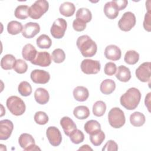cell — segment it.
I'll return each mask as SVG.
<instances>
[{"label": "cell", "instance_id": "cell-1", "mask_svg": "<svg viewBox=\"0 0 151 151\" xmlns=\"http://www.w3.org/2000/svg\"><path fill=\"white\" fill-rule=\"evenodd\" d=\"M141 93L139 90L135 87L129 88L120 99L121 105L129 110L135 109L140 103Z\"/></svg>", "mask_w": 151, "mask_h": 151}, {"label": "cell", "instance_id": "cell-2", "mask_svg": "<svg viewBox=\"0 0 151 151\" xmlns=\"http://www.w3.org/2000/svg\"><path fill=\"white\" fill-rule=\"evenodd\" d=\"M76 44L82 55L84 57H93L97 52L96 43L87 35L79 37L77 40Z\"/></svg>", "mask_w": 151, "mask_h": 151}, {"label": "cell", "instance_id": "cell-3", "mask_svg": "<svg viewBox=\"0 0 151 151\" xmlns=\"http://www.w3.org/2000/svg\"><path fill=\"white\" fill-rule=\"evenodd\" d=\"M6 107L9 111L15 116L22 115L26 110L24 101L18 96H12L8 97L6 102Z\"/></svg>", "mask_w": 151, "mask_h": 151}, {"label": "cell", "instance_id": "cell-4", "mask_svg": "<svg viewBox=\"0 0 151 151\" xmlns=\"http://www.w3.org/2000/svg\"><path fill=\"white\" fill-rule=\"evenodd\" d=\"M108 120L110 125L113 128L122 127L126 122L124 112L119 107L111 109L108 113Z\"/></svg>", "mask_w": 151, "mask_h": 151}, {"label": "cell", "instance_id": "cell-5", "mask_svg": "<svg viewBox=\"0 0 151 151\" xmlns=\"http://www.w3.org/2000/svg\"><path fill=\"white\" fill-rule=\"evenodd\" d=\"M49 8L48 2L45 0L36 1L29 9V17L32 19H38L40 18Z\"/></svg>", "mask_w": 151, "mask_h": 151}, {"label": "cell", "instance_id": "cell-6", "mask_svg": "<svg viewBox=\"0 0 151 151\" xmlns=\"http://www.w3.org/2000/svg\"><path fill=\"white\" fill-rule=\"evenodd\" d=\"M136 19L132 12H124L118 22V27L120 30L125 32L130 31L135 25Z\"/></svg>", "mask_w": 151, "mask_h": 151}, {"label": "cell", "instance_id": "cell-7", "mask_svg": "<svg viewBox=\"0 0 151 151\" xmlns=\"http://www.w3.org/2000/svg\"><path fill=\"white\" fill-rule=\"evenodd\" d=\"M67 27V21L62 18H58L54 21L51 27V34L54 38L60 39L64 37Z\"/></svg>", "mask_w": 151, "mask_h": 151}, {"label": "cell", "instance_id": "cell-8", "mask_svg": "<svg viewBox=\"0 0 151 151\" xmlns=\"http://www.w3.org/2000/svg\"><path fill=\"white\" fill-rule=\"evenodd\" d=\"M81 70L86 74H97L101 68V64L99 61L91 59H84L81 63Z\"/></svg>", "mask_w": 151, "mask_h": 151}, {"label": "cell", "instance_id": "cell-9", "mask_svg": "<svg viewBox=\"0 0 151 151\" xmlns=\"http://www.w3.org/2000/svg\"><path fill=\"white\" fill-rule=\"evenodd\" d=\"M19 146L25 151L41 150L40 148L35 145V140L32 136L28 133L21 134L18 139Z\"/></svg>", "mask_w": 151, "mask_h": 151}, {"label": "cell", "instance_id": "cell-10", "mask_svg": "<svg viewBox=\"0 0 151 151\" xmlns=\"http://www.w3.org/2000/svg\"><path fill=\"white\" fill-rule=\"evenodd\" d=\"M150 62H145L140 64L136 70L135 74L139 80L143 83H146L150 80Z\"/></svg>", "mask_w": 151, "mask_h": 151}, {"label": "cell", "instance_id": "cell-11", "mask_svg": "<svg viewBox=\"0 0 151 151\" xmlns=\"http://www.w3.org/2000/svg\"><path fill=\"white\" fill-rule=\"evenodd\" d=\"M46 135L50 143L52 146H58L61 144L62 135L60 130L56 127H48L46 131Z\"/></svg>", "mask_w": 151, "mask_h": 151}, {"label": "cell", "instance_id": "cell-12", "mask_svg": "<svg viewBox=\"0 0 151 151\" xmlns=\"http://www.w3.org/2000/svg\"><path fill=\"white\" fill-rule=\"evenodd\" d=\"M31 80L36 84H44L50 79V75L48 71L43 70L36 69L31 71L30 74Z\"/></svg>", "mask_w": 151, "mask_h": 151}, {"label": "cell", "instance_id": "cell-13", "mask_svg": "<svg viewBox=\"0 0 151 151\" xmlns=\"http://www.w3.org/2000/svg\"><path fill=\"white\" fill-rule=\"evenodd\" d=\"M14 129L13 123L8 120L4 119L0 121V140H7L11 136Z\"/></svg>", "mask_w": 151, "mask_h": 151}, {"label": "cell", "instance_id": "cell-14", "mask_svg": "<svg viewBox=\"0 0 151 151\" xmlns=\"http://www.w3.org/2000/svg\"><path fill=\"white\" fill-rule=\"evenodd\" d=\"M40 31V27L38 23L29 22L24 26L22 35L26 38H32L38 34Z\"/></svg>", "mask_w": 151, "mask_h": 151}, {"label": "cell", "instance_id": "cell-15", "mask_svg": "<svg viewBox=\"0 0 151 151\" xmlns=\"http://www.w3.org/2000/svg\"><path fill=\"white\" fill-rule=\"evenodd\" d=\"M31 63L40 67H48L51 64V56L47 51H40L37 52L36 57Z\"/></svg>", "mask_w": 151, "mask_h": 151}, {"label": "cell", "instance_id": "cell-16", "mask_svg": "<svg viewBox=\"0 0 151 151\" xmlns=\"http://www.w3.org/2000/svg\"><path fill=\"white\" fill-rule=\"evenodd\" d=\"M104 56L108 60L117 61L121 58L122 51L117 45L113 44L109 45L104 50Z\"/></svg>", "mask_w": 151, "mask_h": 151}, {"label": "cell", "instance_id": "cell-17", "mask_svg": "<svg viewBox=\"0 0 151 151\" xmlns=\"http://www.w3.org/2000/svg\"><path fill=\"white\" fill-rule=\"evenodd\" d=\"M60 125L63 128L65 134L68 136L73 130L77 129L76 123L68 116H64L61 119Z\"/></svg>", "mask_w": 151, "mask_h": 151}, {"label": "cell", "instance_id": "cell-18", "mask_svg": "<svg viewBox=\"0 0 151 151\" xmlns=\"http://www.w3.org/2000/svg\"><path fill=\"white\" fill-rule=\"evenodd\" d=\"M103 11L105 15L110 19H115L119 15L118 8L113 1L106 3L104 6Z\"/></svg>", "mask_w": 151, "mask_h": 151}, {"label": "cell", "instance_id": "cell-19", "mask_svg": "<svg viewBox=\"0 0 151 151\" xmlns=\"http://www.w3.org/2000/svg\"><path fill=\"white\" fill-rule=\"evenodd\" d=\"M34 99L38 104H45L48 102L50 99L48 91L44 88H38L35 91Z\"/></svg>", "mask_w": 151, "mask_h": 151}, {"label": "cell", "instance_id": "cell-20", "mask_svg": "<svg viewBox=\"0 0 151 151\" xmlns=\"http://www.w3.org/2000/svg\"><path fill=\"white\" fill-rule=\"evenodd\" d=\"M37 52V50L32 44H27L22 48V55L25 60L32 62L36 57Z\"/></svg>", "mask_w": 151, "mask_h": 151}, {"label": "cell", "instance_id": "cell-21", "mask_svg": "<svg viewBox=\"0 0 151 151\" xmlns=\"http://www.w3.org/2000/svg\"><path fill=\"white\" fill-rule=\"evenodd\" d=\"M116 77L122 82H127L131 78V73L129 68L124 65H120L117 68Z\"/></svg>", "mask_w": 151, "mask_h": 151}, {"label": "cell", "instance_id": "cell-22", "mask_svg": "<svg viewBox=\"0 0 151 151\" xmlns=\"http://www.w3.org/2000/svg\"><path fill=\"white\" fill-rule=\"evenodd\" d=\"M74 98L78 101H84L89 96L88 89L84 86H77L73 91Z\"/></svg>", "mask_w": 151, "mask_h": 151}, {"label": "cell", "instance_id": "cell-23", "mask_svg": "<svg viewBox=\"0 0 151 151\" xmlns=\"http://www.w3.org/2000/svg\"><path fill=\"white\" fill-rule=\"evenodd\" d=\"M116 88L115 82L111 79H106L103 80L100 86L101 92L106 95L111 94Z\"/></svg>", "mask_w": 151, "mask_h": 151}, {"label": "cell", "instance_id": "cell-24", "mask_svg": "<svg viewBox=\"0 0 151 151\" xmlns=\"http://www.w3.org/2000/svg\"><path fill=\"white\" fill-rule=\"evenodd\" d=\"M59 11L60 14L63 16L69 17L73 15L74 14L76 6L72 2H65L60 6Z\"/></svg>", "mask_w": 151, "mask_h": 151}, {"label": "cell", "instance_id": "cell-25", "mask_svg": "<svg viewBox=\"0 0 151 151\" xmlns=\"http://www.w3.org/2000/svg\"><path fill=\"white\" fill-rule=\"evenodd\" d=\"M17 60L12 54H6L1 58V68L5 70H9L14 68V66Z\"/></svg>", "mask_w": 151, "mask_h": 151}, {"label": "cell", "instance_id": "cell-26", "mask_svg": "<svg viewBox=\"0 0 151 151\" xmlns=\"http://www.w3.org/2000/svg\"><path fill=\"white\" fill-rule=\"evenodd\" d=\"M145 121L146 118L145 115L139 111H135L130 116V123L135 127H140L143 126L145 124Z\"/></svg>", "mask_w": 151, "mask_h": 151}, {"label": "cell", "instance_id": "cell-27", "mask_svg": "<svg viewBox=\"0 0 151 151\" xmlns=\"http://www.w3.org/2000/svg\"><path fill=\"white\" fill-rule=\"evenodd\" d=\"M90 110L86 106H77L73 110V114L76 118L80 120H84L90 116Z\"/></svg>", "mask_w": 151, "mask_h": 151}, {"label": "cell", "instance_id": "cell-28", "mask_svg": "<svg viewBox=\"0 0 151 151\" xmlns=\"http://www.w3.org/2000/svg\"><path fill=\"white\" fill-rule=\"evenodd\" d=\"M76 18L85 23H87L91 20L92 14L88 9L81 8L76 12Z\"/></svg>", "mask_w": 151, "mask_h": 151}, {"label": "cell", "instance_id": "cell-29", "mask_svg": "<svg viewBox=\"0 0 151 151\" xmlns=\"http://www.w3.org/2000/svg\"><path fill=\"white\" fill-rule=\"evenodd\" d=\"M84 129L87 134H91L100 130L101 125L97 120H90L85 123Z\"/></svg>", "mask_w": 151, "mask_h": 151}, {"label": "cell", "instance_id": "cell-30", "mask_svg": "<svg viewBox=\"0 0 151 151\" xmlns=\"http://www.w3.org/2000/svg\"><path fill=\"white\" fill-rule=\"evenodd\" d=\"M36 44L40 48L48 49L51 46L52 41L49 36L46 34H42L37 38Z\"/></svg>", "mask_w": 151, "mask_h": 151}, {"label": "cell", "instance_id": "cell-31", "mask_svg": "<svg viewBox=\"0 0 151 151\" xmlns=\"http://www.w3.org/2000/svg\"><path fill=\"white\" fill-rule=\"evenodd\" d=\"M29 7L25 5L18 6L14 11L15 17L20 19H25L29 17Z\"/></svg>", "mask_w": 151, "mask_h": 151}, {"label": "cell", "instance_id": "cell-32", "mask_svg": "<svg viewBox=\"0 0 151 151\" xmlns=\"http://www.w3.org/2000/svg\"><path fill=\"white\" fill-rule=\"evenodd\" d=\"M139 60V54L134 50H129L124 55V60L127 64L134 65L138 62Z\"/></svg>", "mask_w": 151, "mask_h": 151}, {"label": "cell", "instance_id": "cell-33", "mask_svg": "<svg viewBox=\"0 0 151 151\" xmlns=\"http://www.w3.org/2000/svg\"><path fill=\"white\" fill-rule=\"evenodd\" d=\"M23 29L22 24L17 21H11L7 25V31L11 35H17L20 33Z\"/></svg>", "mask_w": 151, "mask_h": 151}, {"label": "cell", "instance_id": "cell-34", "mask_svg": "<svg viewBox=\"0 0 151 151\" xmlns=\"http://www.w3.org/2000/svg\"><path fill=\"white\" fill-rule=\"evenodd\" d=\"M106 110V105L103 101H97L93 106V113L97 117L103 116L105 113Z\"/></svg>", "mask_w": 151, "mask_h": 151}, {"label": "cell", "instance_id": "cell-35", "mask_svg": "<svg viewBox=\"0 0 151 151\" xmlns=\"http://www.w3.org/2000/svg\"><path fill=\"white\" fill-rule=\"evenodd\" d=\"M105 139V134L101 130L90 134V140L91 143L95 146H100Z\"/></svg>", "mask_w": 151, "mask_h": 151}, {"label": "cell", "instance_id": "cell-36", "mask_svg": "<svg viewBox=\"0 0 151 151\" xmlns=\"http://www.w3.org/2000/svg\"><path fill=\"white\" fill-rule=\"evenodd\" d=\"M19 93L24 97L29 96L32 93V87L30 84L26 81H21L18 87Z\"/></svg>", "mask_w": 151, "mask_h": 151}, {"label": "cell", "instance_id": "cell-37", "mask_svg": "<svg viewBox=\"0 0 151 151\" xmlns=\"http://www.w3.org/2000/svg\"><path fill=\"white\" fill-rule=\"evenodd\" d=\"M69 136L72 143L76 145L83 142L84 139V135L83 133L81 130L77 129L73 130L70 133Z\"/></svg>", "mask_w": 151, "mask_h": 151}, {"label": "cell", "instance_id": "cell-38", "mask_svg": "<svg viewBox=\"0 0 151 151\" xmlns=\"http://www.w3.org/2000/svg\"><path fill=\"white\" fill-rule=\"evenodd\" d=\"M51 58L55 63H61L65 59V54L64 51L61 48L55 49L51 54Z\"/></svg>", "mask_w": 151, "mask_h": 151}, {"label": "cell", "instance_id": "cell-39", "mask_svg": "<svg viewBox=\"0 0 151 151\" xmlns=\"http://www.w3.org/2000/svg\"><path fill=\"white\" fill-rule=\"evenodd\" d=\"M14 70L18 74H24L28 70V65L23 60L18 59L17 60L14 66Z\"/></svg>", "mask_w": 151, "mask_h": 151}, {"label": "cell", "instance_id": "cell-40", "mask_svg": "<svg viewBox=\"0 0 151 151\" xmlns=\"http://www.w3.org/2000/svg\"><path fill=\"white\" fill-rule=\"evenodd\" d=\"M34 121L38 124L44 125L48 123L49 118L48 115L44 111H39L35 113L34 117Z\"/></svg>", "mask_w": 151, "mask_h": 151}, {"label": "cell", "instance_id": "cell-41", "mask_svg": "<svg viewBox=\"0 0 151 151\" xmlns=\"http://www.w3.org/2000/svg\"><path fill=\"white\" fill-rule=\"evenodd\" d=\"M117 71L116 65L113 62H109L106 64L104 68L105 74L111 76L114 75Z\"/></svg>", "mask_w": 151, "mask_h": 151}, {"label": "cell", "instance_id": "cell-42", "mask_svg": "<svg viewBox=\"0 0 151 151\" xmlns=\"http://www.w3.org/2000/svg\"><path fill=\"white\" fill-rule=\"evenodd\" d=\"M73 28L76 31H83L86 28V23L76 18L73 22Z\"/></svg>", "mask_w": 151, "mask_h": 151}, {"label": "cell", "instance_id": "cell-43", "mask_svg": "<svg viewBox=\"0 0 151 151\" xmlns=\"http://www.w3.org/2000/svg\"><path fill=\"white\" fill-rule=\"evenodd\" d=\"M118 150L117 144L113 140H109L102 148V151H117Z\"/></svg>", "mask_w": 151, "mask_h": 151}, {"label": "cell", "instance_id": "cell-44", "mask_svg": "<svg viewBox=\"0 0 151 151\" xmlns=\"http://www.w3.org/2000/svg\"><path fill=\"white\" fill-rule=\"evenodd\" d=\"M143 28L144 29L148 31H151V12L149 11L145 15V18L143 21Z\"/></svg>", "mask_w": 151, "mask_h": 151}, {"label": "cell", "instance_id": "cell-45", "mask_svg": "<svg viewBox=\"0 0 151 151\" xmlns=\"http://www.w3.org/2000/svg\"><path fill=\"white\" fill-rule=\"evenodd\" d=\"M113 1L117 6L119 11L124 9L128 4V1L126 0H116Z\"/></svg>", "mask_w": 151, "mask_h": 151}, {"label": "cell", "instance_id": "cell-46", "mask_svg": "<svg viewBox=\"0 0 151 151\" xmlns=\"http://www.w3.org/2000/svg\"><path fill=\"white\" fill-rule=\"evenodd\" d=\"M150 94L151 93H149L147 96L145 97V106L147 107L149 111L150 112Z\"/></svg>", "mask_w": 151, "mask_h": 151}, {"label": "cell", "instance_id": "cell-47", "mask_svg": "<svg viewBox=\"0 0 151 151\" xmlns=\"http://www.w3.org/2000/svg\"><path fill=\"white\" fill-rule=\"evenodd\" d=\"M78 150H93V149L91 148L88 145H84L81 147H80Z\"/></svg>", "mask_w": 151, "mask_h": 151}]
</instances>
